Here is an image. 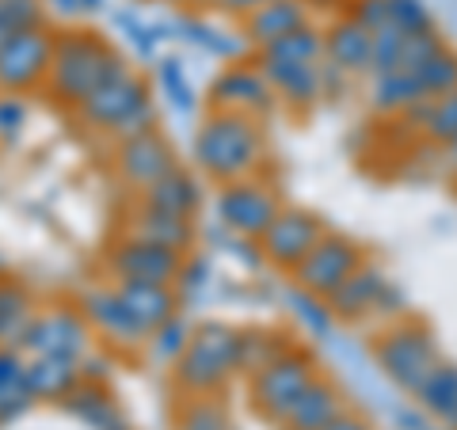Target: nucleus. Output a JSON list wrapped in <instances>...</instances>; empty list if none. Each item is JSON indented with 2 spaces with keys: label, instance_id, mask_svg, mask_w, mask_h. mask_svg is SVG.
I'll list each match as a JSON object with an SVG mask.
<instances>
[{
  "label": "nucleus",
  "instance_id": "nucleus-1",
  "mask_svg": "<svg viewBox=\"0 0 457 430\" xmlns=\"http://www.w3.org/2000/svg\"><path fill=\"white\" fill-rule=\"evenodd\" d=\"M130 62L111 46V42L88 31V27H73V31H57L54 38V62L46 73V95L57 107L77 111L92 92H99L107 80L126 73Z\"/></svg>",
  "mask_w": 457,
  "mask_h": 430
},
{
  "label": "nucleus",
  "instance_id": "nucleus-2",
  "mask_svg": "<svg viewBox=\"0 0 457 430\" xmlns=\"http://www.w3.org/2000/svg\"><path fill=\"white\" fill-rule=\"evenodd\" d=\"M267 161V137L263 122L248 119V114L233 111H206L203 122L195 130V164L206 179L233 183L260 176V168Z\"/></svg>",
  "mask_w": 457,
  "mask_h": 430
},
{
  "label": "nucleus",
  "instance_id": "nucleus-3",
  "mask_svg": "<svg viewBox=\"0 0 457 430\" xmlns=\"http://www.w3.org/2000/svg\"><path fill=\"white\" fill-rule=\"evenodd\" d=\"M168 369L179 396H218L240 374V332L218 320L198 324Z\"/></svg>",
  "mask_w": 457,
  "mask_h": 430
},
{
  "label": "nucleus",
  "instance_id": "nucleus-4",
  "mask_svg": "<svg viewBox=\"0 0 457 430\" xmlns=\"http://www.w3.org/2000/svg\"><path fill=\"white\" fill-rule=\"evenodd\" d=\"M84 130H96L104 137H134L141 130L156 126V107H153V92L149 80L137 77L134 69H126L114 80H107L99 92H92L84 103L73 111Z\"/></svg>",
  "mask_w": 457,
  "mask_h": 430
},
{
  "label": "nucleus",
  "instance_id": "nucleus-5",
  "mask_svg": "<svg viewBox=\"0 0 457 430\" xmlns=\"http://www.w3.org/2000/svg\"><path fill=\"white\" fill-rule=\"evenodd\" d=\"M370 354H374V366L404 396H416V389L427 381V374L438 366V343L435 332L423 320L400 317L393 324H381V332L370 343Z\"/></svg>",
  "mask_w": 457,
  "mask_h": 430
},
{
  "label": "nucleus",
  "instance_id": "nucleus-6",
  "mask_svg": "<svg viewBox=\"0 0 457 430\" xmlns=\"http://www.w3.org/2000/svg\"><path fill=\"white\" fill-rule=\"evenodd\" d=\"M320 374L317 358L305 347H286L278 358H270L263 369L248 374V396L252 408L263 415L267 423H282L286 411L294 408V400L305 393V385Z\"/></svg>",
  "mask_w": 457,
  "mask_h": 430
},
{
  "label": "nucleus",
  "instance_id": "nucleus-7",
  "mask_svg": "<svg viewBox=\"0 0 457 430\" xmlns=\"http://www.w3.org/2000/svg\"><path fill=\"white\" fill-rule=\"evenodd\" d=\"M282 194L275 191V183H267L263 176H248V179H233L218 187V221L233 233L237 240H260L267 233V225L278 218L282 210Z\"/></svg>",
  "mask_w": 457,
  "mask_h": 430
},
{
  "label": "nucleus",
  "instance_id": "nucleus-8",
  "mask_svg": "<svg viewBox=\"0 0 457 430\" xmlns=\"http://www.w3.org/2000/svg\"><path fill=\"white\" fill-rule=\"evenodd\" d=\"M366 260L370 255H366V248L359 240L328 228V233L312 244V252L305 255V260L290 270V282L297 285V290L312 294V297H332Z\"/></svg>",
  "mask_w": 457,
  "mask_h": 430
},
{
  "label": "nucleus",
  "instance_id": "nucleus-9",
  "mask_svg": "<svg viewBox=\"0 0 457 430\" xmlns=\"http://www.w3.org/2000/svg\"><path fill=\"white\" fill-rule=\"evenodd\" d=\"M54 38L57 31L50 23H38V27H27V31L12 35L0 46V92L20 95V92L42 88L50 73V62H54Z\"/></svg>",
  "mask_w": 457,
  "mask_h": 430
},
{
  "label": "nucleus",
  "instance_id": "nucleus-10",
  "mask_svg": "<svg viewBox=\"0 0 457 430\" xmlns=\"http://www.w3.org/2000/svg\"><path fill=\"white\" fill-rule=\"evenodd\" d=\"M183 260H187L183 252L130 233H122L104 255L111 282H161V285H176Z\"/></svg>",
  "mask_w": 457,
  "mask_h": 430
},
{
  "label": "nucleus",
  "instance_id": "nucleus-11",
  "mask_svg": "<svg viewBox=\"0 0 457 430\" xmlns=\"http://www.w3.org/2000/svg\"><path fill=\"white\" fill-rule=\"evenodd\" d=\"M324 233H328V225L317 218V213H309L302 206H282L278 218L267 225V233L255 240V248H260L263 263L282 270V275H290Z\"/></svg>",
  "mask_w": 457,
  "mask_h": 430
},
{
  "label": "nucleus",
  "instance_id": "nucleus-12",
  "mask_svg": "<svg viewBox=\"0 0 457 430\" xmlns=\"http://www.w3.org/2000/svg\"><path fill=\"white\" fill-rule=\"evenodd\" d=\"M206 103H210V111H233V114H248V119L263 122L267 114L275 111L278 95L255 62H233L210 84Z\"/></svg>",
  "mask_w": 457,
  "mask_h": 430
},
{
  "label": "nucleus",
  "instance_id": "nucleus-13",
  "mask_svg": "<svg viewBox=\"0 0 457 430\" xmlns=\"http://www.w3.org/2000/svg\"><path fill=\"white\" fill-rule=\"evenodd\" d=\"M16 347L27 354V358H35V354H57V358H80L92 351V327L88 320L80 317V309H54L46 312V317H38L35 312V320L27 324V332L20 335Z\"/></svg>",
  "mask_w": 457,
  "mask_h": 430
},
{
  "label": "nucleus",
  "instance_id": "nucleus-14",
  "mask_svg": "<svg viewBox=\"0 0 457 430\" xmlns=\"http://www.w3.org/2000/svg\"><path fill=\"white\" fill-rule=\"evenodd\" d=\"M176 164H179L176 145H171V137L161 134V126L141 130L134 137H122L119 153H114V171H119V179L130 191H145L149 183H156Z\"/></svg>",
  "mask_w": 457,
  "mask_h": 430
},
{
  "label": "nucleus",
  "instance_id": "nucleus-15",
  "mask_svg": "<svg viewBox=\"0 0 457 430\" xmlns=\"http://www.w3.org/2000/svg\"><path fill=\"white\" fill-rule=\"evenodd\" d=\"M80 317L88 320L92 332H99L114 351H137L149 339V327L141 324L114 285H92L80 294Z\"/></svg>",
  "mask_w": 457,
  "mask_h": 430
},
{
  "label": "nucleus",
  "instance_id": "nucleus-16",
  "mask_svg": "<svg viewBox=\"0 0 457 430\" xmlns=\"http://www.w3.org/2000/svg\"><path fill=\"white\" fill-rule=\"evenodd\" d=\"M255 65L263 69V77L270 80V88L282 99L290 111L305 114L320 103V95L328 88V69L320 65H309V62H275V57H263L255 54Z\"/></svg>",
  "mask_w": 457,
  "mask_h": 430
},
{
  "label": "nucleus",
  "instance_id": "nucleus-17",
  "mask_svg": "<svg viewBox=\"0 0 457 430\" xmlns=\"http://www.w3.org/2000/svg\"><path fill=\"white\" fill-rule=\"evenodd\" d=\"M385 290H389V275H385V267H378L374 260H366L332 297H324V301H328V309H332V317L339 324H362V320H374Z\"/></svg>",
  "mask_w": 457,
  "mask_h": 430
},
{
  "label": "nucleus",
  "instance_id": "nucleus-18",
  "mask_svg": "<svg viewBox=\"0 0 457 430\" xmlns=\"http://www.w3.org/2000/svg\"><path fill=\"white\" fill-rule=\"evenodd\" d=\"M370 42H374V31H366L359 20L343 12L324 27V69H332L339 77H366Z\"/></svg>",
  "mask_w": 457,
  "mask_h": 430
},
{
  "label": "nucleus",
  "instance_id": "nucleus-19",
  "mask_svg": "<svg viewBox=\"0 0 457 430\" xmlns=\"http://www.w3.org/2000/svg\"><path fill=\"white\" fill-rule=\"evenodd\" d=\"M122 233L191 255L195 240H198V221L195 218H179V213H168V210H156V206H145V203H134L130 210H126V218H122Z\"/></svg>",
  "mask_w": 457,
  "mask_h": 430
},
{
  "label": "nucleus",
  "instance_id": "nucleus-20",
  "mask_svg": "<svg viewBox=\"0 0 457 430\" xmlns=\"http://www.w3.org/2000/svg\"><path fill=\"white\" fill-rule=\"evenodd\" d=\"M305 23H312L309 0H263L260 8L240 20V35L248 38L252 50H263V46L286 38L290 31H297V27H305Z\"/></svg>",
  "mask_w": 457,
  "mask_h": 430
},
{
  "label": "nucleus",
  "instance_id": "nucleus-21",
  "mask_svg": "<svg viewBox=\"0 0 457 430\" xmlns=\"http://www.w3.org/2000/svg\"><path fill=\"white\" fill-rule=\"evenodd\" d=\"M343 411H347V393H343L332 377L317 374L305 385V393L294 400V408L286 411V419L278 426L282 430H324V426H332Z\"/></svg>",
  "mask_w": 457,
  "mask_h": 430
},
{
  "label": "nucleus",
  "instance_id": "nucleus-22",
  "mask_svg": "<svg viewBox=\"0 0 457 430\" xmlns=\"http://www.w3.org/2000/svg\"><path fill=\"white\" fill-rule=\"evenodd\" d=\"M137 203L198 221V210H203V183H198V176L191 168L176 164L171 171H164L156 183H149L145 191H137Z\"/></svg>",
  "mask_w": 457,
  "mask_h": 430
},
{
  "label": "nucleus",
  "instance_id": "nucleus-23",
  "mask_svg": "<svg viewBox=\"0 0 457 430\" xmlns=\"http://www.w3.org/2000/svg\"><path fill=\"white\" fill-rule=\"evenodd\" d=\"M80 385V362L77 358H57V354H35L27 358V389L35 400H62Z\"/></svg>",
  "mask_w": 457,
  "mask_h": 430
},
{
  "label": "nucleus",
  "instance_id": "nucleus-24",
  "mask_svg": "<svg viewBox=\"0 0 457 430\" xmlns=\"http://www.w3.org/2000/svg\"><path fill=\"white\" fill-rule=\"evenodd\" d=\"M114 290H119L126 309H130L149 332L156 324H164L168 317H176L183 305L176 285H161V282H114Z\"/></svg>",
  "mask_w": 457,
  "mask_h": 430
},
{
  "label": "nucleus",
  "instance_id": "nucleus-25",
  "mask_svg": "<svg viewBox=\"0 0 457 430\" xmlns=\"http://www.w3.org/2000/svg\"><path fill=\"white\" fill-rule=\"evenodd\" d=\"M416 400L427 419H435L442 430H457V362L438 358V366L416 389Z\"/></svg>",
  "mask_w": 457,
  "mask_h": 430
},
{
  "label": "nucleus",
  "instance_id": "nucleus-26",
  "mask_svg": "<svg viewBox=\"0 0 457 430\" xmlns=\"http://www.w3.org/2000/svg\"><path fill=\"white\" fill-rule=\"evenodd\" d=\"M35 404L27 389V354L20 347H0V423L16 419Z\"/></svg>",
  "mask_w": 457,
  "mask_h": 430
},
{
  "label": "nucleus",
  "instance_id": "nucleus-27",
  "mask_svg": "<svg viewBox=\"0 0 457 430\" xmlns=\"http://www.w3.org/2000/svg\"><path fill=\"white\" fill-rule=\"evenodd\" d=\"M423 88L416 73H404V69H396V73H381L374 77V84H370V107H374L378 114H404L411 111L416 103H423Z\"/></svg>",
  "mask_w": 457,
  "mask_h": 430
},
{
  "label": "nucleus",
  "instance_id": "nucleus-28",
  "mask_svg": "<svg viewBox=\"0 0 457 430\" xmlns=\"http://www.w3.org/2000/svg\"><path fill=\"white\" fill-rule=\"evenodd\" d=\"M62 404L73 411V415H80L88 426H96V430H130L126 426V419L119 411H114V404H111V396H107V389L104 385H92V381H80L73 393H69Z\"/></svg>",
  "mask_w": 457,
  "mask_h": 430
},
{
  "label": "nucleus",
  "instance_id": "nucleus-29",
  "mask_svg": "<svg viewBox=\"0 0 457 430\" xmlns=\"http://www.w3.org/2000/svg\"><path fill=\"white\" fill-rule=\"evenodd\" d=\"M35 320V301L16 278H0V347H16L27 324Z\"/></svg>",
  "mask_w": 457,
  "mask_h": 430
},
{
  "label": "nucleus",
  "instance_id": "nucleus-30",
  "mask_svg": "<svg viewBox=\"0 0 457 430\" xmlns=\"http://www.w3.org/2000/svg\"><path fill=\"white\" fill-rule=\"evenodd\" d=\"M263 57H275V62H309V65H320L324 62V27L317 23H305L297 27V31H290L286 38L270 42V46L255 50Z\"/></svg>",
  "mask_w": 457,
  "mask_h": 430
},
{
  "label": "nucleus",
  "instance_id": "nucleus-31",
  "mask_svg": "<svg viewBox=\"0 0 457 430\" xmlns=\"http://www.w3.org/2000/svg\"><path fill=\"white\" fill-rule=\"evenodd\" d=\"M176 430H233V415L221 396H183Z\"/></svg>",
  "mask_w": 457,
  "mask_h": 430
},
{
  "label": "nucleus",
  "instance_id": "nucleus-32",
  "mask_svg": "<svg viewBox=\"0 0 457 430\" xmlns=\"http://www.w3.org/2000/svg\"><path fill=\"white\" fill-rule=\"evenodd\" d=\"M286 347H294V339L275 332V327H252V332H240V374L263 369L270 358H278Z\"/></svg>",
  "mask_w": 457,
  "mask_h": 430
},
{
  "label": "nucleus",
  "instance_id": "nucleus-33",
  "mask_svg": "<svg viewBox=\"0 0 457 430\" xmlns=\"http://www.w3.org/2000/svg\"><path fill=\"white\" fill-rule=\"evenodd\" d=\"M420 134L431 141V145H442V149L453 145L457 141V92L427 99V114H423Z\"/></svg>",
  "mask_w": 457,
  "mask_h": 430
},
{
  "label": "nucleus",
  "instance_id": "nucleus-34",
  "mask_svg": "<svg viewBox=\"0 0 457 430\" xmlns=\"http://www.w3.org/2000/svg\"><path fill=\"white\" fill-rule=\"evenodd\" d=\"M416 80L427 99H438L446 92H457V50L442 46L423 69H416Z\"/></svg>",
  "mask_w": 457,
  "mask_h": 430
},
{
  "label": "nucleus",
  "instance_id": "nucleus-35",
  "mask_svg": "<svg viewBox=\"0 0 457 430\" xmlns=\"http://www.w3.org/2000/svg\"><path fill=\"white\" fill-rule=\"evenodd\" d=\"M191 332H195V327L176 312V317H168L164 324H156L145 343L153 347V358H156V362H168V366H171V362H176V358L183 354V347H187Z\"/></svg>",
  "mask_w": 457,
  "mask_h": 430
},
{
  "label": "nucleus",
  "instance_id": "nucleus-36",
  "mask_svg": "<svg viewBox=\"0 0 457 430\" xmlns=\"http://www.w3.org/2000/svg\"><path fill=\"white\" fill-rule=\"evenodd\" d=\"M38 23H46V0H0V46Z\"/></svg>",
  "mask_w": 457,
  "mask_h": 430
},
{
  "label": "nucleus",
  "instance_id": "nucleus-37",
  "mask_svg": "<svg viewBox=\"0 0 457 430\" xmlns=\"http://www.w3.org/2000/svg\"><path fill=\"white\" fill-rule=\"evenodd\" d=\"M161 84H164V95H168L171 107H176L179 114H195L198 92H195V84L187 80V69H183L179 57H164L161 62Z\"/></svg>",
  "mask_w": 457,
  "mask_h": 430
},
{
  "label": "nucleus",
  "instance_id": "nucleus-38",
  "mask_svg": "<svg viewBox=\"0 0 457 430\" xmlns=\"http://www.w3.org/2000/svg\"><path fill=\"white\" fill-rule=\"evenodd\" d=\"M400 50H404V31L393 27V23L378 27L374 42H370V77L396 73V69H400Z\"/></svg>",
  "mask_w": 457,
  "mask_h": 430
},
{
  "label": "nucleus",
  "instance_id": "nucleus-39",
  "mask_svg": "<svg viewBox=\"0 0 457 430\" xmlns=\"http://www.w3.org/2000/svg\"><path fill=\"white\" fill-rule=\"evenodd\" d=\"M290 305L297 312V320H302L312 335H320V339L332 335L336 317H332V309H328L324 297H312V294H305V290H297V285H294V290H290Z\"/></svg>",
  "mask_w": 457,
  "mask_h": 430
},
{
  "label": "nucleus",
  "instance_id": "nucleus-40",
  "mask_svg": "<svg viewBox=\"0 0 457 430\" xmlns=\"http://www.w3.org/2000/svg\"><path fill=\"white\" fill-rule=\"evenodd\" d=\"M389 23L400 27L404 35L435 31V16L427 8V0H389Z\"/></svg>",
  "mask_w": 457,
  "mask_h": 430
},
{
  "label": "nucleus",
  "instance_id": "nucleus-41",
  "mask_svg": "<svg viewBox=\"0 0 457 430\" xmlns=\"http://www.w3.org/2000/svg\"><path fill=\"white\" fill-rule=\"evenodd\" d=\"M442 46H446V38H442L438 31L404 35V50H400V69H404V73H416V69H423Z\"/></svg>",
  "mask_w": 457,
  "mask_h": 430
},
{
  "label": "nucleus",
  "instance_id": "nucleus-42",
  "mask_svg": "<svg viewBox=\"0 0 457 430\" xmlns=\"http://www.w3.org/2000/svg\"><path fill=\"white\" fill-rule=\"evenodd\" d=\"M347 16L359 20L366 31H378V27L389 23V0H351Z\"/></svg>",
  "mask_w": 457,
  "mask_h": 430
},
{
  "label": "nucleus",
  "instance_id": "nucleus-43",
  "mask_svg": "<svg viewBox=\"0 0 457 430\" xmlns=\"http://www.w3.org/2000/svg\"><path fill=\"white\" fill-rule=\"evenodd\" d=\"M20 122H23V107L16 103V95H4V99H0V130L16 134Z\"/></svg>",
  "mask_w": 457,
  "mask_h": 430
},
{
  "label": "nucleus",
  "instance_id": "nucleus-44",
  "mask_svg": "<svg viewBox=\"0 0 457 430\" xmlns=\"http://www.w3.org/2000/svg\"><path fill=\"white\" fill-rule=\"evenodd\" d=\"M263 0H213V8L225 12V16H237V20H245L248 12H255Z\"/></svg>",
  "mask_w": 457,
  "mask_h": 430
},
{
  "label": "nucleus",
  "instance_id": "nucleus-45",
  "mask_svg": "<svg viewBox=\"0 0 457 430\" xmlns=\"http://www.w3.org/2000/svg\"><path fill=\"white\" fill-rule=\"evenodd\" d=\"M324 430H378V426L370 423L366 415H359V411H351V408H347V411H343L332 426H324Z\"/></svg>",
  "mask_w": 457,
  "mask_h": 430
},
{
  "label": "nucleus",
  "instance_id": "nucleus-46",
  "mask_svg": "<svg viewBox=\"0 0 457 430\" xmlns=\"http://www.w3.org/2000/svg\"><path fill=\"white\" fill-rule=\"evenodd\" d=\"M396 419H400V430H431V426H427V419H423V415L396 411Z\"/></svg>",
  "mask_w": 457,
  "mask_h": 430
},
{
  "label": "nucleus",
  "instance_id": "nucleus-47",
  "mask_svg": "<svg viewBox=\"0 0 457 430\" xmlns=\"http://www.w3.org/2000/svg\"><path fill=\"white\" fill-rule=\"evenodd\" d=\"M168 4H176V8H206V4H213V0H168Z\"/></svg>",
  "mask_w": 457,
  "mask_h": 430
},
{
  "label": "nucleus",
  "instance_id": "nucleus-48",
  "mask_svg": "<svg viewBox=\"0 0 457 430\" xmlns=\"http://www.w3.org/2000/svg\"><path fill=\"white\" fill-rule=\"evenodd\" d=\"M77 8L80 12H99V8H104V0H77Z\"/></svg>",
  "mask_w": 457,
  "mask_h": 430
},
{
  "label": "nucleus",
  "instance_id": "nucleus-49",
  "mask_svg": "<svg viewBox=\"0 0 457 430\" xmlns=\"http://www.w3.org/2000/svg\"><path fill=\"white\" fill-rule=\"evenodd\" d=\"M446 161H450V168L457 171V141H453V145H446Z\"/></svg>",
  "mask_w": 457,
  "mask_h": 430
}]
</instances>
